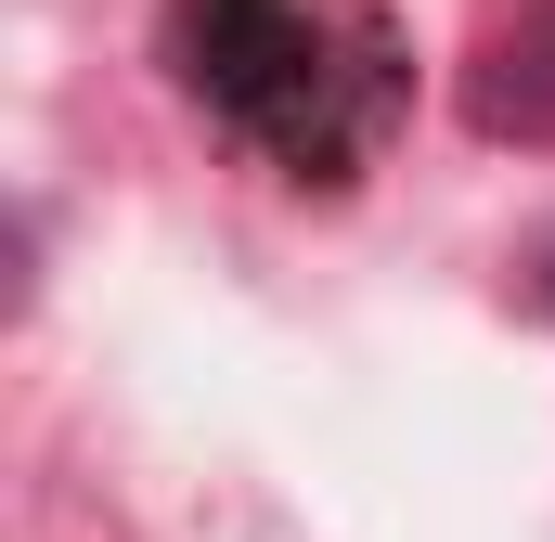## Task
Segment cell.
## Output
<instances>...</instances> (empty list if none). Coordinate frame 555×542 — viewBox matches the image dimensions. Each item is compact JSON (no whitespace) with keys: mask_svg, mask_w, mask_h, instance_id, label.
I'll list each match as a JSON object with an SVG mask.
<instances>
[{"mask_svg":"<svg viewBox=\"0 0 555 542\" xmlns=\"http://www.w3.org/2000/svg\"><path fill=\"white\" fill-rule=\"evenodd\" d=\"M362 0H194V78L246 117V130H272L297 168L310 155H336V117H323V26H349Z\"/></svg>","mask_w":555,"mask_h":542,"instance_id":"cell-1","label":"cell"},{"mask_svg":"<svg viewBox=\"0 0 555 542\" xmlns=\"http://www.w3.org/2000/svg\"><path fill=\"white\" fill-rule=\"evenodd\" d=\"M465 117H478L491 142H555V13H543V39H491Z\"/></svg>","mask_w":555,"mask_h":542,"instance_id":"cell-2","label":"cell"}]
</instances>
